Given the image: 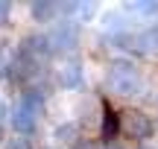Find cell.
Returning a JSON list of instances; mask_svg holds the SVG:
<instances>
[{
    "label": "cell",
    "instance_id": "1",
    "mask_svg": "<svg viewBox=\"0 0 158 149\" xmlns=\"http://www.w3.org/2000/svg\"><path fill=\"white\" fill-rule=\"evenodd\" d=\"M44 88L41 85H23L18 103L9 108V129H15L18 138H27L38 129V120H41V111H44Z\"/></svg>",
    "mask_w": 158,
    "mask_h": 149
},
{
    "label": "cell",
    "instance_id": "2",
    "mask_svg": "<svg viewBox=\"0 0 158 149\" xmlns=\"http://www.w3.org/2000/svg\"><path fill=\"white\" fill-rule=\"evenodd\" d=\"M106 79H108V88H111L117 97H135L143 88L141 70H138V64L129 62V58H114V62L108 64V76Z\"/></svg>",
    "mask_w": 158,
    "mask_h": 149
},
{
    "label": "cell",
    "instance_id": "3",
    "mask_svg": "<svg viewBox=\"0 0 158 149\" xmlns=\"http://www.w3.org/2000/svg\"><path fill=\"white\" fill-rule=\"evenodd\" d=\"M120 135L141 143V140H149L155 135V123L141 108H123L120 111Z\"/></svg>",
    "mask_w": 158,
    "mask_h": 149
},
{
    "label": "cell",
    "instance_id": "4",
    "mask_svg": "<svg viewBox=\"0 0 158 149\" xmlns=\"http://www.w3.org/2000/svg\"><path fill=\"white\" fill-rule=\"evenodd\" d=\"M53 56V47H50V38H47V32H29L23 35L21 47H18V58H23V62L35 64V67L44 70V64L50 62Z\"/></svg>",
    "mask_w": 158,
    "mask_h": 149
},
{
    "label": "cell",
    "instance_id": "5",
    "mask_svg": "<svg viewBox=\"0 0 158 149\" xmlns=\"http://www.w3.org/2000/svg\"><path fill=\"white\" fill-rule=\"evenodd\" d=\"M47 38H50L53 53H70L79 47V26L76 23H59L47 32Z\"/></svg>",
    "mask_w": 158,
    "mask_h": 149
},
{
    "label": "cell",
    "instance_id": "6",
    "mask_svg": "<svg viewBox=\"0 0 158 149\" xmlns=\"http://www.w3.org/2000/svg\"><path fill=\"white\" fill-rule=\"evenodd\" d=\"M29 12H32V21L47 26V23H56L62 15H73V3L64 6V3H53V0H35Z\"/></svg>",
    "mask_w": 158,
    "mask_h": 149
},
{
    "label": "cell",
    "instance_id": "7",
    "mask_svg": "<svg viewBox=\"0 0 158 149\" xmlns=\"http://www.w3.org/2000/svg\"><path fill=\"white\" fill-rule=\"evenodd\" d=\"M82 62L79 58H64L62 62V67H59V73H56V82L62 88H68V91H73V88L82 85Z\"/></svg>",
    "mask_w": 158,
    "mask_h": 149
},
{
    "label": "cell",
    "instance_id": "8",
    "mask_svg": "<svg viewBox=\"0 0 158 149\" xmlns=\"http://www.w3.org/2000/svg\"><path fill=\"white\" fill-rule=\"evenodd\" d=\"M100 129H102V140H106V143H111V140L117 138V132H120V114L108 103H102V123H100Z\"/></svg>",
    "mask_w": 158,
    "mask_h": 149
},
{
    "label": "cell",
    "instance_id": "9",
    "mask_svg": "<svg viewBox=\"0 0 158 149\" xmlns=\"http://www.w3.org/2000/svg\"><path fill=\"white\" fill-rule=\"evenodd\" d=\"M53 140H56L59 146H70V149H76L79 143H82V138H79V126H76V123H62V126H56Z\"/></svg>",
    "mask_w": 158,
    "mask_h": 149
},
{
    "label": "cell",
    "instance_id": "10",
    "mask_svg": "<svg viewBox=\"0 0 158 149\" xmlns=\"http://www.w3.org/2000/svg\"><path fill=\"white\" fill-rule=\"evenodd\" d=\"M138 53H158V29L138 32Z\"/></svg>",
    "mask_w": 158,
    "mask_h": 149
},
{
    "label": "cell",
    "instance_id": "11",
    "mask_svg": "<svg viewBox=\"0 0 158 149\" xmlns=\"http://www.w3.org/2000/svg\"><path fill=\"white\" fill-rule=\"evenodd\" d=\"M129 12L141 15V18H152V15H158V3L155 0H138V3H129Z\"/></svg>",
    "mask_w": 158,
    "mask_h": 149
},
{
    "label": "cell",
    "instance_id": "12",
    "mask_svg": "<svg viewBox=\"0 0 158 149\" xmlns=\"http://www.w3.org/2000/svg\"><path fill=\"white\" fill-rule=\"evenodd\" d=\"M6 129H9V105L0 103V146L6 143Z\"/></svg>",
    "mask_w": 158,
    "mask_h": 149
},
{
    "label": "cell",
    "instance_id": "13",
    "mask_svg": "<svg viewBox=\"0 0 158 149\" xmlns=\"http://www.w3.org/2000/svg\"><path fill=\"white\" fill-rule=\"evenodd\" d=\"M0 149H32V146H29V140H27V138H18V135H15V138H9Z\"/></svg>",
    "mask_w": 158,
    "mask_h": 149
},
{
    "label": "cell",
    "instance_id": "14",
    "mask_svg": "<svg viewBox=\"0 0 158 149\" xmlns=\"http://www.w3.org/2000/svg\"><path fill=\"white\" fill-rule=\"evenodd\" d=\"M9 73H12V62L6 58V53L0 50V79H6Z\"/></svg>",
    "mask_w": 158,
    "mask_h": 149
},
{
    "label": "cell",
    "instance_id": "15",
    "mask_svg": "<svg viewBox=\"0 0 158 149\" xmlns=\"http://www.w3.org/2000/svg\"><path fill=\"white\" fill-rule=\"evenodd\" d=\"M9 15H12V3H3V0H0V26L9 21Z\"/></svg>",
    "mask_w": 158,
    "mask_h": 149
},
{
    "label": "cell",
    "instance_id": "16",
    "mask_svg": "<svg viewBox=\"0 0 158 149\" xmlns=\"http://www.w3.org/2000/svg\"><path fill=\"white\" fill-rule=\"evenodd\" d=\"M76 149H100V146H97V143H88V140H82V143H79Z\"/></svg>",
    "mask_w": 158,
    "mask_h": 149
},
{
    "label": "cell",
    "instance_id": "17",
    "mask_svg": "<svg viewBox=\"0 0 158 149\" xmlns=\"http://www.w3.org/2000/svg\"><path fill=\"white\" fill-rule=\"evenodd\" d=\"M141 149H152V146H141Z\"/></svg>",
    "mask_w": 158,
    "mask_h": 149
}]
</instances>
